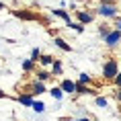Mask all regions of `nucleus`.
Instances as JSON below:
<instances>
[{
    "label": "nucleus",
    "mask_w": 121,
    "mask_h": 121,
    "mask_svg": "<svg viewBox=\"0 0 121 121\" xmlns=\"http://www.w3.org/2000/svg\"><path fill=\"white\" fill-rule=\"evenodd\" d=\"M103 76L109 78V80L117 76V62H115V60H109L107 64H105V68H103Z\"/></svg>",
    "instance_id": "1"
},
{
    "label": "nucleus",
    "mask_w": 121,
    "mask_h": 121,
    "mask_svg": "<svg viewBox=\"0 0 121 121\" xmlns=\"http://www.w3.org/2000/svg\"><path fill=\"white\" fill-rule=\"evenodd\" d=\"M115 13H117V8L113 4H109V2H103L101 8H99V14L101 17H115Z\"/></svg>",
    "instance_id": "2"
},
{
    "label": "nucleus",
    "mask_w": 121,
    "mask_h": 121,
    "mask_svg": "<svg viewBox=\"0 0 121 121\" xmlns=\"http://www.w3.org/2000/svg\"><path fill=\"white\" fill-rule=\"evenodd\" d=\"M119 39H121V31L117 29V31L109 33L107 37H105V41H107V45H111V47H113V45H117V43H119Z\"/></svg>",
    "instance_id": "3"
},
{
    "label": "nucleus",
    "mask_w": 121,
    "mask_h": 121,
    "mask_svg": "<svg viewBox=\"0 0 121 121\" xmlns=\"http://www.w3.org/2000/svg\"><path fill=\"white\" fill-rule=\"evenodd\" d=\"M76 86H78V84H74L72 80H64V82H62L64 92H76Z\"/></svg>",
    "instance_id": "4"
},
{
    "label": "nucleus",
    "mask_w": 121,
    "mask_h": 121,
    "mask_svg": "<svg viewBox=\"0 0 121 121\" xmlns=\"http://www.w3.org/2000/svg\"><path fill=\"white\" fill-rule=\"evenodd\" d=\"M14 17L25 19V21H33V19H35V14H33V13H21V10H17V13H14Z\"/></svg>",
    "instance_id": "5"
},
{
    "label": "nucleus",
    "mask_w": 121,
    "mask_h": 121,
    "mask_svg": "<svg viewBox=\"0 0 121 121\" xmlns=\"http://www.w3.org/2000/svg\"><path fill=\"white\" fill-rule=\"evenodd\" d=\"M53 43H56L57 47H62V49H64V51H70V45L66 43L64 39H60V37H56V39H53Z\"/></svg>",
    "instance_id": "6"
},
{
    "label": "nucleus",
    "mask_w": 121,
    "mask_h": 121,
    "mask_svg": "<svg viewBox=\"0 0 121 121\" xmlns=\"http://www.w3.org/2000/svg\"><path fill=\"white\" fill-rule=\"evenodd\" d=\"M53 14H57V17H62V19H64L66 23H72V21H70V14L66 13V10H62V8H57V10H53Z\"/></svg>",
    "instance_id": "7"
},
{
    "label": "nucleus",
    "mask_w": 121,
    "mask_h": 121,
    "mask_svg": "<svg viewBox=\"0 0 121 121\" xmlns=\"http://www.w3.org/2000/svg\"><path fill=\"white\" fill-rule=\"evenodd\" d=\"M31 107H33V111H37V113H43V111H45V105L41 101H33Z\"/></svg>",
    "instance_id": "8"
},
{
    "label": "nucleus",
    "mask_w": 121,
    "mask_h": 121,
    "mask_svg": "<svg viewBox=\"0 0 121 121\" xmlns=\"http://www.w3.org/2000/svg\"><path fill=\"white\" fill-rule=\"evenodd\" d=\"M78 19H80V23H90V21H92V14H88V13H78Z\"/></svg>",
    "instance_id": "9"
},
{
    "label": "nucleus",
    "mask_w": 121,
    "mask_h": 121,
    "mask_svg": "<svg viewBox=\"0 0 121 121\" xmlns=\"http://www.w3.org/2000/svg\"><path fill=\"white\" fill-rule=\"evenodd\" d=\"M62 95H64V88H51V96H53V99H57V101H60V99H62Z\"/></svg>",
    "instance_id": "10"
},
{
    "label": "nucleus",
    "mask_w": 121,
    "mask_h": 121,
    "mask_svg": "<svg viewBox=\"0 0 121 121\" xmlns=\"http://www.w3.org/2000/svg\"><path fill=\"white\" fill-rule=\"evenodd\" d=\"M39 62H41L43 66H49V64H53V57H51V56H41V57H39Z\"/></svg>",
    "instance_id": "11"
},
{
    "label": "nucleus",
    "mask_w": 121,
    "mask_h": 121,
    "mask_svg": "<svg viewBox=\"0 0 121 121\" xmlns=\"http://www.w3.org/2000/svg\"><path fill=\"white\" fill-rule=\"evenodd\" d=\"M76 92H80V95H88V92H95V90H90V88H84V86H82V82H80V84L76 86Z\"/></svg>",
    "instance_id": "12"
},
{
    "label": "nucleus",
    "mask_w": 121,
    "mask_h": 121,
    "mask_svg": "<svg viewBox=\"0 0 121 121\" xmlns=\"http://www.w3.org/2000/svg\"><path fill=\"white\" fill-rule=\"evenodd\" d=\"M19 101L23 103V105H33V99L29 95H23V96H19Z\"/></svg>",
    "instance_id": "13"
},
{
    "label": "nucleus",
    "mask_w": 121,
    "mask_h": 121,
    "mask_svg": "<svg viewBox=\"0 0 121 121\" xmlns=\"http://www.w3.org/2000/svg\"><path fill=\"white\" fill-rule=\"evenodd\" d=\"M68 27H72V29H74V31H78V33H80V31L84 29V27L80 25V23H68Z\"/></svg>",
    "instance_id": "14"
},
{
    "label": "nucleus",
    "mask_w": 121,
    "mask_h": 121,
    "mask_svg": "<svg viewBox=\"0 0 121 121\" xmlns=\"http://www.w3.org/2000/svg\"><path fill=\"white\" fill-rule=\"evenodd\" d=\"M53 74H62V64L60 62H53Z\"/></svg>",
    "instance_id": "15"
},
{
    "label": "nucleus",
    "mask_w": 121,
    "mask_h": 121,
    "mask_svg": "<svg viewBox=\"0 0 121 121\" xmlns=\"http://www.w3.org/2000/svg\"><path fill=\"white\" fill-rule=\"evenodd\" d=\"M96 105H99V107H107V99L99 96V99H96Z\"/></svg>",
    "instance_id": "16"
},
{
    "label": "nucleus",
    "mask_w": 121,
    "mask_h": 121,
    "mask_svg": "<svg viewBox=\"0 0 121 121\" xmlns=\"http://www.w3.org/2000/svg\"><path fill=\"white\" fill-rule=\"evenodd\" d=\"M37 78L41 80V82H43V80H47V78H49V74H47V72H39V74H37Z\"/></svg>",
    "instance_id": "17"
},
{
    "label": "nucleus",
    "mask_w": 121,
    "mask_h": 121,
    "mask_svg": "<svg viewBox=\"0 0 121 121\" xmlns=\"http://www.w3.org/2000/svg\"><path fill=\"white\" fill-rule=\"evenodd\" d=\"M88 80H90V76H88V74H80V78H78V82H88Z\"/></svg>",
    "instance_id": "18"
},
{
    "label": "nucleus",
    "mask_w": 121,
    "mask_h": 121,
    "mask_svg": "<svg viewBox=\"0 0 121 121\" xmlns=\"http://www.w3.org/2000/svg\"><path fill=\"white\" fill-rule=\"evenodd\" d=\"M31 56H33V62H37L39 57H41V51H39V49H33V53H31Z\"/></svg>",
    "instance_id": "19"
},
{
    "label": "nucleus",
    "mask_w": 121,
    "mask_h": 121,
    "mask_svg": "<svg viewBox=\"0 0 121 121\" xmlns=\"http://www.w3.org/2000/svg\"><path fill=\"white\" fill-rule=\"evenodd\" d=\"M31 68H33V62H31V60H27L25 64H23V70H31Z\"/></svg>",
    "instance_id": "20"
},
{
    "label": "nucleus",
    "mask_w": 121,
    "mask_h": 121,
    "mask_svg": "<svg viewBox=\"0 0 121 121\" xmlns=\"http://www.w3.org/2000/svg\"><path fill=\"white\" fill-rule=\"evenodd\" d=\"M33 90H35V92H43V84H41V82H37L35 86H33Z\"/></svg>",
    "instance_id": "21"
},
{
    "label": "nucleus",
    "mask_w": 121,
    "mask_h": 121,
    "mask_svg": "<svg viewBox=\"0 0 121 121\" xmlns=\"http://www.w3.org/2000/svg\"><path fill=\"white\" fill-rule=\"evenodd\" d=\"M115 80H117V86H121V72L117 74V76H115Z\"/></svg>",
    "instance_id": "22"
},
{
    "label": "nucleus",
    "mask_w": 121,
    "mask_h": 121,
    "mask_svg": "<svg viewBox=\"0 0 121 121\" xmlns=\"http://www.w3.org/2000/svg\"><path fill=\"white\" fill-rule=\"evenodd\" d=\"M117 99L121 101V88H117Z\"/></svg>",
    "instance_id": "23"
},
{
    "label": "nucleus",
    "mask_w": 121,
    "mask_h": 121,
    "mask_svg": "<svg viewBox=\"0 0 121 121\" xmlns=\"http://www.w3.org/2000/svg\"><path fill=\"white\" fill-rule=\"evenodd\" d=\"M117 29H119V31H121V19L117 21Z\"/></svg>",
    "instance_id": "24"
},
{
    "label": "nucleus",
    "mask_w": 121,
    "mask_h": 121,
    "mask_svg": "<svg viewBox=\"0 0 121 121\" xmlns=\"http://www.w3.org/2000/svg\"><path fill=\"white\" fill-rule=\"evenodd\" d=\"M4 96H6V95H4V92H2V90H0V99H4Z\"/></svg>",
    "instance_id": "25"
},
{
    "label": "nucleus",
    "mask_w": 121,
    "mask_h": 121,
    "mask_svg": "<svg viewBox=\"0 0 121 121\" xmlns=\"http://www.w3.org/2000/svg\"><path fill=\"white\" fill-rule=\"evenodd\" d=\"M2 8H4V4H2V2H0V10H2Z\"/></svg>",
    "instance_id": "26"
},
{
    "label": "nucleus",
    "mask_w": 121,
    "mask_h": 121,
    "mask_svg": "<svg viewBox=\"0 0 121 121\" xmlns=\"http://www.w3.org/2000/svg\"><path fill=\"white\" fill-rule=\"evenodd\" d=\"M103 2H115V0H103Z\"/></svg>",
    "instance_id": "27"
},
{
    "label": "nucleus",
    "mask_w": 121,
    "mask_h": 121,
    "mask_svg": "<svg viewBox=\"0 0 121 121\" xmlns=\"http://www.w3.org/2000/svg\"><path fill=\"white\" fill-rule=\"evenodd\" d=\"M78 121H88V119H78Z\"/></svg>",
    "instance_id": "28"
}]
</instances>
